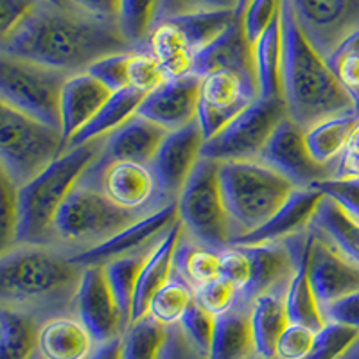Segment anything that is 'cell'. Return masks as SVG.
Masks as SVG:
<instances>
[{
	"mask_svg": "<svg viewBox=\"0 0 359 359\" xmlns=\"http://www.w3.org/2000/svg\"><path fill=\"white\" fill-rule=\"evenodd\" d=\"M130 50L135 49L118 22L92 17L72 6L57 8L43 0L13 33L0 38V54L70 76L86 72L102 57Z\"/></svg>",
	"mask_w": 359,
	"mask_h": 359,
	"instance_id": "obj_1",
	"label": "cell"
},
{
	"mask_svg": "<svg viewBox=\"0 0 359 359\" xmlns=\"http://www.w3.org/2000/svg\"><path fill=\"white\" fill-rule=\"evenodd\" d=\"M280 25V88L287 117L304 130H309L325 118L358 111L325 57L320 56L302 34L290 0H282Z\"/></svg>",
	"mask_w": 359,
	"mask_h": 359,
	"instance_id": "obj_2",
	"label": "cell"
},
{
	"mask_svg": "<svg viewBox=\"0 0 359 359\" xmlns=\"http://www.w3.org/2000/svg\"><path fill=\"white\" fill-rule=\"evenodd\" d=\"M83 268L56 246H11L0 257L2 306L36 316L74 311Z\"/></svg>",
	"mask_w": 359,
	"mask_h": 359,
	"instance_id": "obj_3",
	"label": "cell"
},
{
	"mask_svg": "<svg viewBox=\"0 0 359 359\" xmlns=\"http://www.w3.org/2000/svg\"><path fill=\"white\" fill-rule=\"evenodd\" d=\"M101 149L102 139L69 147L41 175L18 189V229L13 246H56L57 210Z\"/></svg>",
	"mask_w": 359,
	"mask_h": 359,
	"instance_id": "obj_4",
	"label": "cell"
},
{
	"mask_svg": "<svg viewBox=\"0 0 359 359\" xmlns=\"http://www.w3.org/2000/svg\"><path fill=\"white\" fill-rule=\"evenodd\" d=\"M221 196L233 239L261 229L277 212L294 187L261 162H219Z\"/></svg>",
	"mask_w": 359,
	"mask_h": 359,
	"instance_id": "obj_5",
	"label": "cell"
},
{
	"mask_svg": "<svg viewBox=\"0 0 359 359\" xmlns=\"http://www.w3.org/2000/svg\"><path fill=\"white\" fill-rule=\"evenodd\" d=\"M146 214L115 205L94 180L83 178L70 191L54 221L57 248L85 252L123 232Z\"/></svg>",
	"mask_w": 359,
	"mask_h": 359,
	"instance_id": "obj_6",
	"label": "cell"
},
{
	"mask_svg": "<svg viewBox=\"0 0 359 359\" xmlns=\"http://www.w3.org/2000/svg\"><path fill=\"white\" fill-rule=\"evenodd\" d=\"M65 151L62 131L0 104V172L17 189Z\"/></svg>",
	"mask_w": 359,
	"mask_h": 359,
	"instance_id": "obj_7",
	"label": "cell"
},
{
	"mask_svg": "<svg viewBox=\"0 0 359 359\" xmlns=\"http://www.w3.org/2000/svg\"><path fill=\"white\" fill-rule=\"evenodd\" d=\"M176 207L178 221L191 241L217 252L232 245V223L221 196L219 162L201 156L180 192Z\"/></svg>",
	"mask_w": 359,
	"mask_h": 359,
	"instance_id": "obj_8",
	"label": "cell"
},
{
	"mask_svg": "<svg viewBox=\"0 0 359 359\" xmlns=\"http://www.w3.org/2000/svg\"><path fill=\"white\" fill-rule=\"evenodd\" d=\"M70 74L0 54V104L62 131L60 102Z\"/></svg>",
	"mask_w": 359,
	"mask_h": 359,
	"instance_id": "obj_9",
	"label": "cell"
},
{
	"mask_svg": "<svg viewBox=\"0 0 359 359\" xmlns=\"http://www.w3.org/2000/svg\"><path fill=\"white\" fill-rule=\"evenodd\" d=\"M286 117L282 99L259 97L212 139L205 140L201 156L216 162H255Z\"/></svg>",
	"mask_w": 359,
	"mask_h": 359,
	"instance_id": "obj_10",
	"label": "cell"
},
{
	"mask_svg": "<svg viewBox=\"0 0 359 359\" xmlns=\"http://www.w3.org/2000/svg\"><path fill=\"white\" fill-rule=\"evenodd\" d=\"M259 99L255 74L217 69L201 78L198 124L205 140L212 139L226 124Z\"/></svg>",
	"mask_w": 359,
	"mask_h": 359,
	"instance_id": "obj_11",
	"label": "cell"
},
{
	"mask_svg": "<svg viewBox=\"0 0 359 359\" xmlns=\"http://www.w3.org/2000/svg\"><path fill=\"white\" fill-rule=\"evenodd\" d=\"M118 207L149 214L163 207L158 198V182L151 163L107 162L101 155L85 172Z\"/></svg>",
	"mask_w": 359,
	"mask_h": 359,
	"instance_id": "obj_12",
	"label": "cell"
},
{
	"mask_svg": "<svg viewBox=\"0 0 359 359\" xmlns=\"http://www.w3.org/2000/svg\"><path fill=\"white\" fill-rule=\"evenodd\" d=\"M298 27L322 57L359 29V0H290Z\"/></svg>",
	"mask_w": 359,
	"mask_h": 359,
	"instance_id": "obj_13",
	"label": "cell"
},
{
	"mask_svg": "<svg viewBox=\"0 0 359 359\" xmlns=\"http://www.w3.org/2000/svg\"><path fill=\"white\" fill-rule=\"evenodd\" d=\"M257 162L290 180L294 189L313 187L316 182L332 178L334 165L316 162L307 149L306 130L286 117L277 126Z\"/></svg>",
	"mask_w": 359,
	"mask_h": 359,
	"instance_id": "obj_14",
	"label": "cell"
},
{
	"mask_svg": "<svg viewBox=\"0 0 359 359\" xmlns=\"http://www.w3.org/2000/svg\"><path fill=\"white\" fill-rule=\"evenodd\" d=\"M203 144L205 137L198 121L165 135L155 160L151 162L158 182L160 203H176L185 182L200 162Z\"/></svg>",
	"mask_w": 359,
	"mask_h": 359,
	"instance_id": "obj_15",
	"label": "cell"
},
{
	"mask_svg": "<svg viewBox=\"0 0 359 359\" xmlns=\"http://www.w3.org/2000/svg\"><path fill=\"white\" fill-rule=\"evenodd\" d=\"M176 221H178L176 203L163 205L140 217L139 221H135L133 224H130L128 229L118 232L108 241L85 252L70 253V257L81 268H88V266H104L115 259L133 255V253L147 252Z\"/></svg>",
	"mask_w": 359,
	"mask_h": 359,
	"instance_id": "obj_16",
	"label": "cell"
},
{
	"mask_svg": "<svg viewBox=\"0 0 359 359\" xmlns=\"http://www.w3.org/2000/svg\"><path fill=\"white\" fill-rule=\"evenodd\" d=\"M74 313L85 323L97 345H104L124 334L123 318L102 266L83 268Z\"/></svg>",
	"mask_w": 359,
	"mask_h": 359,
	"instance_id": "obj_17",
	"label": "cell"
},
{
	"mask_svg": "<svg viewBox=\"0 0 359 359\" xmlns=\"http://www.w3.org/2000/svg\"><path fill=\"white\" fill-rule=\"evenodd\" d=\"M200 88L201 78L192 72L182 78L168 79L144 97L137 114L168 131L189 126L198 121Z\"/></svg>",
	"mask_w": 359,
	"mask_h": 359,
	"instance_id": "obj_18",
	"label": "cell"
},
{
	"mask_svg": "<svg viewBox=\"0 0 359 359\" xmlns=\"http://www.w3.org/2000/svg\"><path fill=\"white\" fill-rule=\"evenodd\" d=\"M248 253L252 273L245 290L237 294L236 307H248L261 294L287 290L297 268V253L290 239L264 245H237Z\"/></svg>",
	"mask_w": 359,
	"mask_h": 359,
	"instance_id": "obj_19",
	"label": "cell"
},
{
	"mask_svg": "<svg viewBox=\"0 0 359 359\" xmlns=\"http://www.w3.org/2000/svg\"><path fill=\"white\" fill-rule=\"evenodd\" d=\"M307 269L314 297L322 311L339 298L359 291V266L341 257L329 243L313 232Z\"/></svg>",
	"mask_w": 359,
	"mask_h": 359,
	"instance_id": "obj_20",
	"label": "cell"
},
{
	"mask_svg": "<svg viewBox=\"0 0 359 359\" xmlns=\"http://www.w3.org/2000/svg\"><path fill=\"white\" fill-rule=\"evenodd\" d=\"M323 194L313 187L294 189L286 203L269 217L261 229L253 230L246 236L233 239L232 245H264V243H280L290 237L298 236L309 229L314 212L322 203Z\"/></svg>",
	"mask_w": 359,
	"mask_h": 359,
	"instance_id": "obj_21",
	"label": "cell"
},
{
	"mask_svg": "<svg viewBox=\"0 0 359 359\" xmlns=\"http://www.w3.org/2000/svg\"><path fill=\"white\" fill-rule=\"evenodd\" d=\"M111 94V90L92 78L88 72L74 74L67 79L60 102L63 146L67 147V144L99 114Z\"/></svg>",
	"mask_w": 359,
	"mask_h": 359,
	"instance_id": "obj_22",
	"label": "cell"
},
{
	"mask_svg": "<svg viewBox=\"0 0 359 359\" xmlns=\"http://www.w3.org/2000/svg\"><path fill=\"white\" fill-rule=\"evenodd\" d=\"M169 131L135 114L102 139L101 156L107 162L151 163Z\"/></svg>",
	"mask_w": 359,
	"mask_h": 359,
	"instance_id": "obj_23",
	"label": "cell"
},
{
	"mask_svg": "<svg viewBox=\"0 0 359 359\" xmlns=\"http://www.w3.org/2000/svg\"><path fill=\"white\" fill-rule=\"evenodd\" d=\"M182 237H184V226H182L180 221H176L171 229L153 245V248L147 252L142 269H140L139 282H137V291H135L131 323L146 316L151 298L172 277L175 253L180 241H182Z\"/></svg>",
	"mask_w": 359,
	"mask_h": 359,
	"instance_id": "obj_24",
	"label": "cell"
},
{
	"mask_svg": "<svg viewBox=\"0 0 359 359\" xmlns=\"http://www.w3.org/2000/svg\"><path fill=\"white\" fill-rule=\"evenodd\" d=\"M95 345L94 336L76 314H60L41 322L36 354L41 359H90Z\"/></svg>",
	"mask_w": 359,
	"mask_h": 359,
	"instance_id": "obj_25",
	"label": "cell"
},
{
	"mask_svg": "<svg viewBox=\"0 0 359 359\" xmlns=\"http://www.w3.org/2000/svg\"><path fill=\"white\" fill-rule=\"evenodd\" d=\"M217 69H232L239 70V72L255 74L253 47L243 33L241 17L237 18L232 27L226 29L214 43L196 54L192 74L203 78L208 72Z\"/></svg>",
	"mask_w": 359,
	"mask_h": 359,
	"instance_id": "obj_26",
	"label": "cell"
},
{
	"mask_svg": "<svg viewBox=\"0 0 359 359\" xmlns=\"http://www.w3.org/2000/svg\"><path fill=\"white\" fill-rule=\"evenodd\" d=\"M286 291L277 290L261 294L250 306L253 339L259 358L275 359L277 341L290 325L286 311Z\"/></svg>",
	"mask_w": 359,
	"mask_h": 359,
	"instance_id": "obj_27",
	"label": "cell"
},
{
	"mask_svg": "<svg viewBox=\"0 0 359 359\" xmlns=\"http://www.w3.org/2000/svg\"><path fill=\"white\" fill-rule=\"evenodd\" d=\"M309 230L329 243L341 257L359 266V223L334 201L323 198L314 212Z\"/></svg>",
	"mask_w": 359,
	"mask_h": 359,
	"instance_id": "obj_28",
	"label": "cell"
},
{
	"mask_svg": "<svg viewBox=\"0 0 359 359\" xmlns=\"http://www.w3.org/2000/svg\"><path fill=\"white\" fill-rule=\"evenodd\" d=\"M257 348L253 339L248 307H233L216 316L212 347L207 359H255Z\"/></svg>",
	"mask_w": 359,
	"mask_h": 359,
	"instance_id": "obj_29",
	"label": "cell"
},
{
	"mask_svg": "<svg viewBox=\"0 0 359 359\" xmlns=\"http://www.w3.org/2000/svg\"><path fill=\"white\" fill-rule=\"evenodd\" d=\"M147 47L158 57L168 79L182 78L192 72L196 53L192 50L187 38L172 20L155 24L147 38Z\"/></svg>",
	"mask_w": 359,
	"mask_h": 359,
	"instance_id": "obj_30",
	"label": "cell"
},
{
	"mask_svg": "<svg viewBox=\"0 0 359 359\" xmlns=\"http://www.w3.org/2000/svg\"><path fill=\"white\" fill-rule=\"evenodd\" d=\"M146 95L137 92L133 88H124L121 92H114L111 97L108 99V102L99 110V114L95 115L81 131H79L69 144H67L65 149L69 147H78L83 144L94 142V140L104 139L107 135H110L111 131L117 130L121 124H124L130 117H133L139 110L140 102L144 101Z\"/></svg>",
	"mask_w": 359,
	"mask_h": 359,
	"instance_id": "obj_31",
	"label": "cell"
},
{
	"mask_svg": "<svg viewBox=\"0 0 359 359\" xmlns=\"http://www.w3.org/2000/svg\"><path fill=\"white\" fill-rule=\"evenodd\" d=\"M253 65L257 78L259 97L282 99V25L280 17L253 45Z\"/></svg>",
	"mask_w": 359,
	"mask_h": 359,
	"instance_id": "obj_32",
	"label": "cell"
},
{
	"mask_svg": "<svg viewBox=\"0 0 359 359\" xmlns=\"http://www.w3.org/2000/svg\"><path fill=\"white\" fill-rule=\"evenodd\" d=\"M36 316L2 306L0 311V359H33L38 351Z\"/></svg>",
	"mask_w": 359,
	"mask_h": 359,
	"instance_id": "obj_33",
	"label": "cell"
},
{
	"mask_svg": "<svg viewBox=\"0 0 359 359\" xmlns=\"http://www.w3.org/2000/svg\"><path fill=\"white\" fill-rule=\"evenodd\" d=\"M359 121V111L325 118L306 130V144L316 162L323 165H334L338 156L345 149L352 130Z\"/></svg>",
	"mask_w": 359,
	"mask_h": 359,
	"instance_id": "obj_34",
	"label": "cell"
},
{
	"mask_svg": "<svg viewBox=\"0 0 359 359\" xmlns=\"http://www.w3.org/2000/svg\"><path fill=\"white\" fill-rule=\"evenodd\" d=\"M172 275L187 282L196 291L200 286L219 277V252L191 241L184 232L175 253Z\"/></svg>",
	"mask_w": 359,
	"mask_h": 359,
	"instance_id": "obj_35",
	"label": "cell"
},
{
	"mask_svg": "<svg viewBox=\"0 0 359 359\" xmlns=\"http://www.w3.org/2000/svg\"><path fill=\"white\" fill-rule=\"evenodd\" d=\"M147 252L126 255V257L115 259V261L102 266L104 275H107L108 286H110L111 294H114L115 302H117L118 313H121V318H123L124 331L131 325L135 291H137V282H139L140 269H142Z\"/></svg>",
	"mask_w": 359,
	"mask_h": 359,
	"instance_id": "obj_36",
	"label": "cell"
},
{
	"mask_svg": "<svg viewBox=\"0 0 359 359\" xmlns=\"http://www.w3.org/2000/svg\"><path fill=\"white\" fill-rule=\"evenodd\" d=\"M237 18H239L237 11L223 9V11L192 13V15H184V17L169 18V20L178 25L192 50L198 54L207 49L210 43H214L226 29L232 27Z\"/></svg>",
	"mask_w": 359,
	"mask_h": 359,
	"instance_id": "obj_37",
	"label": "cell"
},
{
	"mask_svg": "<svg viewBox=\"0 0 359 359\" xmlns=\"http://www.w3.org/2000/svg\"><path fill=\"white\" fill-rule=\"evenodd\" d=\"M165 341L168 327L146 314L121 336V359H160Z\"/></svg>",
	"mask_w": 359,
	"mask_h": 359,
	"instance_id": "obj_38",
	"label": "cell"
},
{
	"mask_svg": "<svg viewBox=\"0 0 359 359\" xmlns=\"http://www.w3.org/2000/svg\"><path fill=\"white\" fill-rule=\"evenodd\" d=\"M194 302H196L194 287L189 286L187 282L176 277V275H172L168 284L160 287L155 297L151 298L147 314L162 325L171 327L180 323V320L184 318V314Z\"/></svg>",
	"mask_w": 359,
	"mask_h": 359,
	"instance_id": "obj_39",
	"label": "cell"
},
{
	"mask_svg": "<svg viewBox=\"0 0 359 359\" xmlns=\"http://www.w3.org/2000/svg\"><path fill=\"white\" fill-rule=\"evenodd\" d=\"M160 0H121L118 27L133 49H146L147 38L156 24Z\"/></svg>",
	"mask_w": 359,
	"mask_h": 359,
	"instance_id": "obj_40",
	"label": "cell"
},
{
	"mask_svg": "<svg viewBox=\"0 0 359 359\" xmlns=\"http://www.w3.org/2000/svg\"><path fill=\"white\" fill-rule=\"evenodd\" d=\"M325 62L359 111V29L345 38Z\"/></svg>",
	"mask_w": 359,
	"mask_h": 359,
	"instance_id": "obj_41",
	"label": "cell"
},
{
	"mask_svg": "<svg viewBox=\"0 0 359 359\" xmlns=\"http://www.w3.org/2000/svg\"><path fill=\"white\" fill-rule=\"evenodd\" d=\"M165 81H168V76L163 72L162 63L149 50V47L131 50L130 62H128V88L147 95Z\"/></svg>",
	"mask_w": 359,
	"mask_h": 359,
	"instance_id": "obj_42",
	"label": "cell"
},
{
	"mask_svg": "<svg viewBox=\"0 0 359 359\" xmlns=\"http://www.w3.org/2000/svg\"><path fill=\"white\" fill-rule=\"evenodd\" d=\"M178 325L182 327V332L192 347L196 348L198 354L208 358V352L212 347L214 329H216V316L194 302L184 314V318L180 320Z\"/></svg>",
	"mask_w": 359,
	"mask_h": 359,
	"instance_id": "obj_43",
	"label": "cell"
},
{
	"mask_svg": "<svg viewBox=\"0 0 359 359\" xmlns=\"http://www.w3.org/2000/svg\"><path fill=\"white\" fill-rule=\"evenodd\" d=\"M359 339V331L351 327L327 323L316 334V341L304 359H339Z\"/></svg>",
	"mask_w": 359,
	"mask_h": 359,
	"instance_id": "obj_44",
	"label": "cell"
},
{
	"mask_svg": "<svg viewBox=\"0 0 359 359\" xmlns=\"http://www.w3.org/2000/svg\"><path fill=\"white\" fill-rule=\"evenodd\" d=\"M282 0H250L241 15L243 33L248 43L255 45L259 38L280 17Z\"/></svg>",
	"mask_w": 359,
	"mask_h": 359,
	"instance_id": "obj_45",
	"label": "cell"
},
{
	"mask_svg": "<svg viewBox=\"0 0 359 359\" xmlns=\"http://www.w3.org/2000/svg\"><path fill=\"white\" fill-rule=\"evenodd\" d=\"M237 287L229 280L217 277L196 290V304L214 316L233 309L237 304Z\"/></svg>",
	"mask_w": 359,
	"mask_h": 359,
	"instance_id": "obj_46",
	"label": "cell"
},
{
	"mask_svg": "<svg viewBox=\"0 0 359 359\" xmlns=\"http://www.w3.org/2000/svg\"><path fill=\"white\" fill-rule=\"evenodd\" d=\"M313 189L320 191L325 198L334 201L348 216L359 223V178H327L316 182Z\"/></svg>",
	"mask_w": 359,
	"mask_h": 359,
	"instance_id": "obj_47",
	"label": "cell"
},
{
	"mask_svg": "<svg viewBox=\"0 0 359 359\" xmlns=\"http://www.w3.org/2000/svg\"><path fill=\"white\" fill-rule=\"evenodd\" d=\"M130 53L111 54V56L102 57L99 62L90 67L86 72L101 81L111 92H121L128 88V62H130Z\"/></svg>",
	"mask_w": 359,
	"mask_h": 359,
	"instance_id": "obj_48",
	"label": "cell"
},
{
	"mask_svg": "<svg viewBox=\"0 0 359 359\" xmlns=\"http://www.w3.org/2000/svg\"><path fill=\"white\" fill-rule=\"evenodd\" d=\"M318 332L304 325H294L290 323L286 331L277 341L275 348V358L277 359H304L314 347Z\"/></svg>",
	"mask_w": 359,
	"mask_h": 359,
	"instance_id": "obj_49",
	"label": "cell"
},
{
	"mask_svg": "<svg viewBox=\"0 0 359 359\" xmlns=\"http://www.w3.org/2000/svg\"><path fill=\"white\" fill-rule=\"evenodd\" d=\"M252 266H250L248 253L243 246L230 245L219 252V277L229 280L230 284L237 287V291H243L250 280Z\"/></svg>",
	"mask_w": 359,
	"mask_h": 359,
	"instance_id": "obj_50",
	"label": "cell"
},
{
	"mask_svg": "<svg viewBox=\"0 0 359 359\" xmlns=\"http://www.w3.org/2000/svg\"><path fill=\"white\" fill-rule=\"evenodd\" d=\"M223 9L237 11V0H160L156 24L169 18L192 15V13L223 11Z\"/></svg>",
	"mask_w": 359,
	"mask_h": 359,
	"instance_id": "obj_51",
	"label": "cell"
},
{
	"mask_svg": "<svg viewBox=\"0 0 359 359\" xmlns=\"http://www.w3.org/2000/svg\"><path fill=\"white\" fill-rule=\"evenodd\" d=\"M2 191V252L15 245L18 229V189L0 172Z\"/></svg>",
	"mask_w": 359,
	"mask_h": 359,
	"instance_id": "obj_52",
	"label": "cell"
},
{
	"mask_svg": "<svg viewBox=\"0 0 359 359\" xmlns=\"http://www.w3.org/2000/svg\"><path fill=\"white\" fill-rule=\"evenodd\" d=\"M322 313L327 323H338L359 331V291L329 304Z\"/></svg>",
	"mask_w": 359,
	"mask_h": 359,
	"instance_id": "obj_53",
	"label": "cell"
},
{
	"mask_svg": "<svg viewBox=\"0 0 359 359\" xmlns=\"http://www.w3.org/2000/svg\"><path fill=\"white\" fill-rule=\"evenodd\" d=\"M40 2L41 0H0V38L13 33Z\"/></svg>",
	"mask_w": 359,
	"mask_h": 359,
	"instance_id": "obj_54",
	"label": "cell"
},
{
	"mask_svg": "<svg viewBox=\"0 0 359 359\" xmlns=\"http://www.w3.org/2000/svg\"><path fill=\"white\" fill-rule=\"evenodd\" d=\"M332 178H359V121L352 130L351 137H348L347 146L334 162Z\"/></svg>",
	"mask_w": 359,
	"mask_h": 359,
	"instance_id": "obj_55",
	"label": "cell"
},
{
	"mask_svg": "<svg viewBox=\"0 0 359 359\" xmlns=\"http://www.w3.org/2000/svg\"><path fill=\"white\" fill-rule=\"evenodd\" d=\"M121 0H67V4L102 20L117 22Z\"/></svg>",
	"mask_w": 359,
	"mask_h": 359,
	"instance_id": "obj_56",
	"label": "cell"
},
{
	"mask_svg": "<svg viewBox=\"0 0 359 359\" xmlns=\"http://www.w3.org/2000/svg\"><path fill=\"white\" fill-rule=\"evenodd\" d=\"M90 359H121V338H115L104 345H97Z\"/></svg>",
	"mask_w": 359,
	"mask_h": 359,
	"instance_id": "obj_57",
	"label": "cell"
},
{
	"mask_svg": "<svg viewBox=\"0 0 359 359\" xmlns=\"http://www.w3.org/2000/svg\"><path fill=\"white\" fill-rule=\"evenodd\" d=\"M339 359H359V339Z\"/></svg>",
	"mask_w": 359,
	"mask_h": 359,
	"instance_id": "obj_58",
	"label": "cell"
},
{
	"mask_svg": "<svg viewBox=\"0 0 359 359\" xmlns=\"http://www.w3.org/2000/svg\"><path fill=\"white\" fill-rule=\"evenodd\" d=\"M250 0H237V15H239V17H241L243 15V11H245V8H246V4H248Z\"/></svg>",
	"mask_w": 359,
	"mask_h": 359,
	"instance_id": "obj_59",
	"label": "cell"
},
{
	"mask_svg": "<svg viewBox=\"0 0 359 359\" xmlns=\"http://www.w3.org/2000/svg\"><path fill=\"white\" fill-rule=\"evenodd\" d=\"M43 2H47V4H53V6H57V8H67V0H43Z\"/></svg>",
	"mask_w": 359,
	"mask_h": 359,
	"instance_id": "obj_60",
	"label": "cell"
},
{
	"mask_svg": "<svg viewBox=\"0 0 359 359\" xmlns=\"http://www.w3.org/2000/svg\"><path fill=\"white\" fill-rule=\"evenodd\" d=\"M33 359H41V358H40V355H38V354H36V355H34V358H33Z\"/></svg>",
	"mask_w": 359,
	"mask_h": 359,
	"instance_id": "obj_61",
	"label": "cell"
},
{
	"mask_svg": "<svg viewBox=\"0 0 359 359\" xmlns=\"http://www.w3.org/2000/svg\"><path fill=\"white\" fill-rule=\"evenodd\" d=\"M255 359H264V358H259V355H257V358H255ZM275 359H277V358H275Z\"/></svg>",
	"mask_w": 359,
	"mask_h": 359,
	"instance_id": "obj_62",
	"label": "cell"
}]
</instances>
